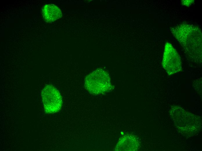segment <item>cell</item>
I'll use <instances>...</instances> for the list:
<instances>
[{"label":"cell","instance_id":"obj_1","mask_svg":"<svg viewBox=\"0 0 202 151\" xmlns=\"http://www.w3.org/2000/svg\"><path fill=\"white\" fill-rule=\"evenodd\" d=\"M84 86L90 93L96 95L108 92L112 87L109 74L102 69L95 70L87 76Z\"/></svg>","mask_w":202,"mask_h":151},{"label":"cell","instance_id":"obj_2","mask_svg":"<svg viewBox=\"0 0 202 151\" xmlns=\"http://www.w3.org/2000/svg\"><path fill=\"white\" fill-rule=\"evenodd\" d=\"M41 96L45 112L52 114L59 112L62 103L59 91L52 85H46L42 90Z\"/></svg>","mask_w":202,"mask_h":151},{"label":"cell","instance_id":"obj_3","mask_svg":"<svg viewBox=\"0 0 202 151\" xmlns=\"http://www.w3.org/2000/svg\"><path fill=\"white\" fill-rule=\"evenodd\" d=\"M162 64L169 75L180 72L182 70L180 56L172 45L168 42L165 44Z\"/></svg>","mask_w":202,"mask_h":151},{"label":"cell","instance_id":"obj_4","mask_svg":"<svg viewBox=\"0 0 202 151\" xmlns=\"http://www.w3.org/2000/svg\"><path fill=\"white\" fill-rule=\"evenodd\" d=\"M42 13L44 19L48 22H53L61 18L62 16L61 10L53 4L44 5L42 8Z\"/></svg>","mask_w":202,"mask_h":151}]
</instances>
